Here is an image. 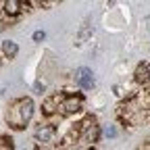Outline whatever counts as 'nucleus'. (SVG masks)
I'll list each match as a JSON object with an SVG mask.
<instances>
[{
	"label": "nucleus",
	"mask_w": 150,
	"mask_h": 150,
	"mask_svg": "<svg viewBox=\"0 0 150 150\" xmlns=\"http://www.w3.org/2000/svg\"><path fill=\"white\" fill-rule=\"evenodd\" d=\"M31 115H33V102H31V98H17L8 106L6 123L13 129H23L29 123Z\"/></svg>",
	"instance_id": "1"
},
{
	"label": "nucleus",
	"mask_w": 150,
	"mask_h": 150,
	"mask_svg": "<svg viewBox=\"0 0 150 150\" xmlns=\"http://www.w3.org/2000/svg\"><path fill=\"white\" fill-rule=\"evenodd\" d=\"M56 104L63 115H71V112H77L83 104L81 96H71V94H63V96H56Z\"/></svg>",
	"instance_id": "2"
},
{
	"label": "nucleus",
	"mask_w": 150,
	"mask_h": 150,
	"mask_svg": "<svg viewBox=\"0 0 150 150\" xmlns=\"http://www.w3.org/2000/svg\"><path fill=\"white\" fill-rule=\"evenodd\" d=\"M75 79H77V83L83 90H92L94 88V73L88 67H79L77 71H75Z\"/></svg>",
	"instance_id": "3"
},
{
	"label": "nucleus",
	"mask_w": 150,
	"mask_h": 150,
	"mask_svg": "<svg viewBox=\"0 0 150 150\" xmlns=\"http://www.w3.org/2000/svg\"><path fill=\"white\" fill-rule=\"evenodd\" d=\"M56 138V129L52 125H40L35 129V140L40 144H52Z\"/></svg>",
	"instance_id": "4"
},
{
	"label": "nucleus",
	"mask_w": 150,
	"mask_h": 150,
	"mask_svg": "<svg viewBox=\"0 0 150 150\" xmlns=\"http://www.w3.org/2000/svg\"><path fill=\"white\" fill-rule=\"evenodd\" d=\"M136 81L138 83H148L150 81V65L148 63L138 65V69H136Z\"/></svg>",
	"instance_id": "5"
},
{
	"label": "nucleus",
	"mask_w": 150,
	"mask_h": 150,
	"mask_svg": "<svg viewBox=\"0 0 150 150\" xmlns=\"http://www.w3.org/2000/svg\"><path fill=\"white\" fill-rule=\"evenodd\" d=\"M2 52H4L6 59H15L17 52H19L17 42H13V40H4V42H2Z\"/></svg>",
	"instance_id": "6"
},
{
	"label": "nucleus",
	"mask_w": 150,
	"mask_h": 150,
	"mask_svg": "<svg viewBox=\"0 0 150 150\" xmlns=\"http://www.w3.org/2000/svg\"><path fill=\"white\" fill-rule=\"evenodd\" d=\"M25 4L23 2H17V0H8V2H4V13L6 15H11V17H15V15H19V11H21Z\"/></svg>",
	"instance_id": "7"
},
{
	"label": "nucleus",
	"mask_w": 150,
	"mask_h": 150,
	"mask_svg": "<svg viewBox=\"0 0 150 150\" xmlns=\"http://www.w3.org/2000/svg\"><path fill=\"white\" fill-rule=\"evenodd\" d=\"M44 38H46V33H44V31H35V33H33V40H35V42H42Z\"/></svg>",
	"instance_id": "8"
},
{
	"label": "nucleus",
	"mask_w": 150,
	"mask_h": 150,
	"mask_svg": "<svg viewBox=\"0 0 150 150\" xmlns=\"http://www.w3.org/2000/svg\"><path fill=\"white\" fill-rule=\"evenodd\" d=\"M106 136L112 138V136H115V129H112V127H106Z\"/></svg>",
	"instance_id": "9"
},
{
	"label": "nucleus",
	"mask_w": 150,
	"mask_h": 150,
	"mask_svg": "<svg viewBox=\"0 0 150 150\" xmlns=\"http://www.w3.org/2000/svg\"><path fill=\"white\" fill-rule=\"evenodd\" d=\"M138 150H150V142H146V144H142Z\"/></svg>",
	"instance_id": "10"
}]
</instances>
